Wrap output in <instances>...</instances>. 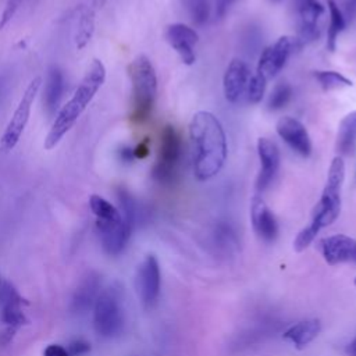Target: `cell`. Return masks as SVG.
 I'll use <instances>...</instances> for the list:
<instances>
[{"label":"cell","mask_w":356,"mask_h":356,"mask_svg":"<svg viewBox=\"0 0 356 356\" xmlns=\"http://www.w3.org/2000/svg\"><path fill=\"white\" fill-rule=\"evenodd\" d=\"M257 154L260 160V171L256 179L257 192H264L273 184L280 170V150L277 145L268 138H259Z\"/></svg>","instance_id":"cell-13"},{"label":"cell","mask_w":356,"mask_h":356,"mask_svg":"<svg viewBox=\"0 0 356 356\" xmlns=\"http://www.w3.org/2000/svg\"><path fill=\"white\" fill-rule=\"evenodd\" d=\"M96 227L104 252L111 256H117L125 249L134 228L122 214L118 218L96 220Z\"/></svg>","instance_id":"cell-9"},{"label":"cell","mask_w":356,"mask_h":356,"mask_svg":"<svg viewBox=\"0 0 356 356\" xmlns=\"http://www.w3.org/2000/svg\"><path fill=\"white\" fill-rule=\"evenodd\" d=\"M250 76V68L243 60L234 58L229 63L222 79L224 95L229 103H238L246 95Z\"/></svg>","instance_id":"cell-15"},{"label":"cell","mask_w":356,"mask_h":356,"mask_svg":"<svg viewBox=\"0 0 356 356\" xmlns=\"http://www.w3.org/2000/svg\"><path fill=\"white\" fill-rule=\"evenodd\" d=\"M278 136L299 156L309 157L312 153V140L305 125L289 115L281 117L275 125Z\"/></svg>","instance_id":"cell-14"},{"label":"cell","mask_w":356,"mask_h":356,"mask_svg":"<svg viewBox=\"0 0 356 356\" xmlns=\"http://www.w3.org/2000/svg\"><path fill=\"white\" fill-rule=\"evenodd\" d=\"M104 3H106V0H93V1H92V6H93L92 8H93V10H95V8H100V7H103Z\"/></svg>","instance_id":"cell-38"},{"label":"cell","mask_w":356,"mask_h":356,"mask_svg":"<svg viewBox=\"0 0 356 356\" xmlns=\"http://www.w3.org/2000/svg\"><path fill=\"white\" fill-rule=\"evenodd\" d=\"M184 8L195 25H204L210 17V0H182Z\"/></svg>","instance_id":"cell-25"},{"label":"cell","mask_w":356,"mask_h":356,"mask_svg":"<svg viewBox=\"0 0 356 356\" xmlns=\"http://www.w3.org/2000/svg\"><path fill=\"white\" fill-rule=\"evenodd\" d=\"M216 241L220 243V246H222L224 249H228V250L232 249V248H236V245H238V239H236L235 232L227 224H221V225L217 227Z\"/></svg>","instance_id":"cell-29"},{"label":"cell","mask_w":356,"mask_h":356,"mask_svg":"<svg viewBox=\"0 0 356 356\" xmlns=\"http://www.w3.org/2000/svg\"><path fill=\"white\" fill-rule=\"evenodd\" d=\"M291 97H292L291 85L286 83V82L277 83L274 86V89L271 90V93H270V97H268V102H267V108L271 110V111L281 110L282 107H285L289 103Z\"/></svg>","instance_id":"cell-27"},{"label":"cell","mask_w":356,"mask_h":356,"mask_svg":"<svg viewBox=\"0 0 356 356\" xmlns=\"http://www.w3.org/2000/svg\"><path fill=\"white\" fill-rule=\"evenodd\" d=\"M250 221L256 235L264 242H274L278 235V224L260 195H254L250 202Z\"/></svg>","instance_id":"cell-16"},{"label":"cell","mask_w":356,"mask_h":356,"mask_svg":"<svg viewBox=\"0 0 356 356\" xmlns=\"http://www.w3.org/2000/svg\"><path fill=\"white\" fill-rule=\"evenodd\" d=\"M346 355H348V356H356V337L348 343V346H346Z\"/></svg>","instance_id":"cell-37"},{"label":"cell","mask_w":356,"mask_h":356,"mask_svg":"<svg viewBox=\"0 0 356 356\" xmlns=\"http://www.w3.org/2000/svg\"><path fill=\"white\" fill-rule=\"evenodd\" d=\"M95 31V10L92 7H82L78 21V31L75 35L76 49H83L90 40Z\"/></svg>","instance_id":"cell-24"},{"label":"cell","mask_w":356,"mask_h":356,"mask_svg":"<svg viewBox=\"0 0 356 356\" xmlns=\"http://www.w3.org/2000/svg\"><path fill=\"white\" fill-rule=\"evenodd\" d=\"M182 143L178 132L172 125H165L160 134V147L156 164L153 167V178L159 184H171L175 179L181 161Z\"/></svg>","instance_id":"cell-6"},{"label":"cell","mask_w":356,"mask_h":356,"mask_svg":"<svg viewBox=\"0 0 356 356\" xmlns=\"http://www.w3.org/2000/svg\"><path fill=\"white\" fill-rule=\"evenodd\" d=\"M266 83H267V81L261 75L253 74L250 76V81H249V85L246 89V95H245L246 100L252 104L261 102L264 90H266Z\"/></svg>","instance_id":"cell-28"},{"label":"cell","mask_w":356,"mask_h":356,"mask_svg":"<svg viewBox=\"0 0 356 356\" xmlns=\"http://www.w3.org/2000/svg\"><path fill=\"white\" fill-rule=\"evenodd\" d=\"M345 24L349 25L356 19V0H345L343 7L341 8Z\"/></svg>","instance_id":"cell-30"},{"label":"cell","mask_w":356,"mask_h":356,"mask_svg":"<svg viewBox=\"0 0 356 356\" xmlns=\"http://www.w3.org/2000/svg\"><path fill=\"white\" fill-rule=\"evenodd\" d=\"M100 281L97 275L89 274L75 289L72 296V310L78 314L88 312L93 307L97 295L100 293Z\"/></svg>","instance_id":"cell-20"},{"label":"cell","mask_w":356,"mask_h":356,"mask_svg":"<svg viewBox=\"0 0 356 356\" xmlns=\"http://www.w3.org/2000/svg\"><path fill=\"white\" fill-rule=\"evenodd\" d=\"M314 76L318 82V85L324 90H332V89H341L346 86H352V81L348 79L345 75L337 72V71H316Z\"/></svg>","instance_id":"cell-26"},{"label":"cell","mask_w":356,"mask_h":356,"mask_svg":"<svg viewBox=\"0 0 356 356\" xmlns=\"http://www.w3.org/2000/svg\"><path fill=\"white\" fill-rule=\"evenodd\" d=\"M90 346L88 342L82 341V339H78V341H72L70 345H68V353L70 356H81L86 352H89Z\"/></svg>","instance_id":"cell-32"},{"label":"cell","mask_w":356,"mask_h":356,"mask_svg":"<svg viewBox=\"0 0 356 356\" xmlns=\"http://www.w3.org/2000/svg\"><path fill=\"white\" fill-rule=\"evenodd\" d=\"M321 332V321L318 318H307L298 321L286 328L282 338L296 349H305Z\"/></svg>","instance_id":"cell-18"},{"label":"cell","mask_w":356,"mask_h":356,"mask_svg":"<svg viewBox=\"0 0 356 356\" xmlns=\"http://www.w3.org/2000/svg\"><path fill=\"white\" fill-rule=\"evenodd\" d=\"M0 284H1V281H0Z\"/></svg>","instance_id":"cell-41"},{"label":"cell","mask_w":356,"mask_h":356,"mask_svg":"<svg viewBox=\"0 0 356 356\" xmlns=\"http://www.w3.org/2000/svg\"><path fill=\"white\" fill-rule=\"evenodd\" d=\"M296 24H298V38L295 39L300 44L313 42L320 35L318 19L324 14V6L318 0H293Z\"/></svg>","instance_id":"cell-10"},{"label":"cell","mask_w":356,"mask_h":356,"mask_svg":"<svg viewBox=\"0 0 356 356\" xmlns=\"http://www.w3.org/2000/svg\"><path fill=\"white\" fill-rule=\"evenodd\" d=\"M42 85V78L36 76L31 81V83L28 85V88L25 89L11 120L8 121L4 134L1 136V145L6 150H11L19 140L28 120H29V114H31V108L33 104V100L40 89Z\"/></svg>","instance_id":"cell-7"},{"label":"cell","mask_w":356,"mask_h":356,"mask_svg":"<svg viewBox=\"0 0 356 356\" xmlns=\"http://www.w3.org/2000/svg\"><path fill=\"white\" fill-rule=\"evenodd\" d=\"M63 90H64L63 72L57 67H51L49 70L46 83H44V92H43L44 108L49 114L56 113V110L58 108L60 100L63 97Z\"/></svg>","instance_id":"cell-22"},{"label":"cell","mask_w":356,"mask_h":356,"mask_svg":"<svg viewBox=\"0 0 356 356\" xmlns=\"http://www.w3.org/2000/svg\"><path fill=\"white\" fill-rule=\"evenodd\" d=\"M106 79V68L100 60H93L83 79L75 89L72 97L60 108L51 128L44 139V149L51 150L56 147L64 135L74 127L79 115L85 111L86 106L92 102L100 86Z\"/></svg>","instance_id":"cell-3"},{"label":"cell","mask_w":356,"mask_h":356,"mask_svg":"<svg viewBox=\"0 0 356 356\" xmlns=\"http://www.w3.org/2000/svg\"><path fill=\"white\" fill-rule=\"evenodd\" d=\"M125 323L122 292L118 286L103 289L93 305V327L103 338H115L122 332Z\"/></svg>","instance_id":"cell-5"},{"label":"cell","mask_w":356,"mask_h":356,"mask_svg":"<svg viewBox=\"0 0 356 356\" xmlns=\"http://www.w3.org/2000/svg\"><path fill=\"white\" fill-rule=\"evenodd\" d=\"M136 288L145 309H152L159 299L161 288L160 264L154 254H147L140 263L136 274Z\"/></svg>","instance_id":"cell-8"},{"label":"cell","mask_w":356,"mask_h":356,"mask_svg":"<svg viewBox=\"0 0 356 356\" xmlns=\"http://www.w3.org/2000/svg\"><path fill=\"white\" fill-rule=\"evenodd\" d=\"M120 154H121V159L124 160V161H132L135 157H134V149H129V147H124L121 152H120Z\"/></svg>","instance_id":"cell-36"},{"label":"cell","mask_w":356,"mask_h":356,"mask_svg":"<svg viewBox=\"0 0 356 356\" xmlns=\"http://www.w3.org/2000/svg\"><path fill=\"white\" fill-rule=\"evenodd\" d=\"M318 252L330 266L356 263V239L343 234H335L318 241Z\"/></svg>","instance_id":"cell-12"},{"label":"cell","mask_w":356,"mask_h":356,"mask_svg":"<svg viewBox=\"0 0 356 356\" xmlns=\"http://www.w3.org/2000/svg\"><path fill=\"white\" fill-rule=\"evenodd\" d=\"M43 356H70L68 350L65 348H63L61 345L57 343H51L44 350H43Z\"/></svg>","instance_id":"cell-33"},{"label":"cell","mask_w":356,"mask_h":356,"mask_svg":"<svg viewBox=\"0 0 356 356\" xmlns=\"http://www.w3.org/2000/svg\"><path fill=\"white\" fill-rule=\"evenodd\" d=\"M236 0H216V15L217 17H224L225 13L229 10V7L235 3Z\"/></svg>","instance_id":"cell-34"},{"label":"cell","mask_w":356,"mask_h":356,"mask_svg":"<svg viewBox=\"0 0 356 356\" xmlns=\"http://www.w3.org/2000/svg\"><path fill=\"white\" fill-rule=\"evenodd\" d=\"M328 13H330V25L327 31V49L330 51H334L337 47V39L339 33L345 29L346 24L341 13V8L337 6L334 0H328Z\"/></svg>","instance_id":"cell-23"},{"label":"cell","mask_w":356,"mask_h":356,"mask_svg":"<svg viewBox=\"0 0 356 356\" xmlns=\"http://www.w3.org/2000/svg\"><path fill=\"white\" fill-rule=\"evenodd\" d=\"M274 1H278V0H274Z\"/></svg>","instance_id":"cell-40"},{"label":"cell","mask_w":356,"mask_h":356,"mask_svg":"<svg viewBox=\"0 0 356 356\" xmlns=\"http://www.w3.org/2000/svg\"><path fill=\"white\" fill-rule=\"evenodd\" d=\"M353 284H355V286H356V277H355V280H353Z\"/></svg>","instance_id":"cell-39"},{"label":"cell","mask_w":356,"mask_h":356,"mask_svg":"<svg viewBox=\"0 0 356 356\" xmlns=\"http://www.w3.org/2000/svg\"><path fill=\"white\" fill-rule=\"evenodd\" d=\"M19 3H21V0H8L7 1L6 8L3 11V15H1V19H0V29L13 18V15L15 14V11L19 7Z\"/></svg>","instance_id":"cell-31"},{"label":"cell","mask_w":356,"mask_h":356,"mask_svg":"<svg viewBox=\"0 0 356 356\" xmlns=\"http://www.w3.org/2000/svg\"><path fill=\"white\" fill-rule=\"evenodd\" d=\"M335 149L341 156H350L356 150V110L346 114L339 125L337 134Z\"/></svg>","instance_id":"cell-21"},{"label":"cell","mask_w":356,"mask_h":356,"mask_svg":"<svg viewBox=\"0 0 356 356\" xmlns=\"http://www.w3.org/2000/svg\"><path fill=\"white\" fill-rule=\"evenodd\" d=\"M22 298L17 292L13 284L4 281L0 284V306L1 316L7 324H21L24 320V314L21 312Z\"/></svg>","instance_id":"cell-19"},{"label":"cell","mask_w":356,"mask_h":356,"mask_svg":"<svg viewBox=\"0 0 356 356\" xmlns=\"http://www.w3.org/2000/svg\"><path fill=\"white\" fill-rule=\"evenodd\" d=\"M193 174L199 181L217 175L227 159V138L218 118L209 111H197L189 122Z\"/></svg>","instance_id":"cell-1"},{"label":"cell","mask_w":356,"mask_h":356,"mask_svg":"<svg viewBox=\"0 0 356 356\" xmlns=\"http://www.w3.org/2000/svg\"><path fill=\"white\" fill-rule=\"evenodd\" d=\"M295 46V40L289 36H281L275 43L266 47L259 58L256 74L266 81L274 78L285 65L289 54Z\"/></svg>","instance_id":"cell-11"},{"label":"cell","mask_w":356,"mask_h":356,"mask_svg":"<svg viewBox=\"0 0 356 356\" xmlns=\"http://www.w3.org/2000/svg\"><path fill=\"white\" fill-rule=\"evenodd\" d=\"M343 179H345V163L341 156H337L334 157L328 168L327 181L321 192V196L313 209L310 224L306 225L302 231H299V234L293 241L295 252H303L305 249H307L312 245V242L316 239L317 234L323 228L331 225L339 217L341 189H342Z\"/></svg>","instance_id":"cell-2"},{"label":"cell","mask_w":356,"mask_h":356,"mask_svg":"<svg viewBox=\"0 0 356 356\" xmlns=\"http://www.w3.org/2000/svg\"><path fill=\"white\" fill-rule=\"evenodd\" d=\"M165 38L171 47L178 53L182 63H185L186 65L195 63L196 56L193 47L199 39L195 29L184 24H171L167 26Z\"/></svg>","instance_id":"cell-17"},{"label":"cell","mask_w":356,"mask_h":356,"mask_svg":"<svg viewBox=\"0 0 356 356\" xmlns=\"http://www.w3.org/2000/svg\"><path fill=\"white\" fill-rule=\"evenodd\" d=\"M149 154V145L147 140L140 142L135 149H134V157L135 159H145Z\"/></svg>","instance_id":"cell-35"},{"label":"cell","mask_w":356,"mask_h":356,"mask_svg":"<svg viewBox=\"0 0 356 356\" xmlns=\"http://www.w3.org/2000/svg\"><path fill=\"white\" fill-rule=\"evenodd\" d=\"M128 71L132 83L131 120L135 124H142L153 111L157 93L156 71L146 56H138L129 64Z\"/></svg>","instance_id":"cell-4"}]
</instances>
